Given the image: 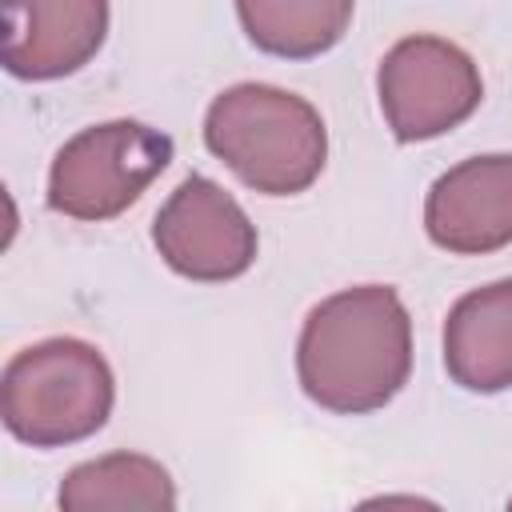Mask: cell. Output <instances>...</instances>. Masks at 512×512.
<instances>
[{"mask_svg": "<svg viewBox=\"0 0 512 512\" xmlns=\"http://www.w3.org/2000/svg\"><path fill=\"white\" fill-rule=\"evenodd\" d=\"M4 68L20 80H56L84 68L108 36V0H0Z\"/></svg>", "mask_w": 512, "mask_h": 512, "instance_id": "8", "label": "cell"}, {"mask_svg": "<svg viewBox=\"0 0 512 512\" xmlns=\"http://www.w3.org/2000/svg\"><path fill=\"white\" fill-rule=\"evenodd\" d=\"M64 512H124V508H176L168 468L144 452H108L76 464L56 492Z\"/></svg>", "mask_w": 512, "mask_h": 512, "instance_id": "10", "label": "cell"}, {"mask_svg": "<svg viewBox=\"0 0 512 512\" xmlns=\"http://www.w3.org/2000/svg\"><path fill=\"white\" fill-rule=\"evenodd\" d=\"M172 164V136L140 120H104L76 132L52 160L48 204L72 220H112Z\"/></svg>", "mask_w": 512, "mask_h": 512, "instance_id": "4", "label": "cell"}, {"mask_svg": "<svg viewBox=\"0 0 512 512\" xmlns=\"http://www.w3.org/2000/svg\"><path fill=\"white\" fill-rule=\"evenodd\" d=\"M380 112L396 140L416 144L464 124L484 96L476 60L444 36H404L396 40L376 72Z\"/></svg>", "mask_w": 512, "mask_h": 512, "instance_id": "5", "label": "cell"}, {"mask_svg": "<svg viewBox=\"0 0 512 512\" xmlns=\"http://www.w3.org/2000/svg\"><path fill=\"white\" fill-rule=\"evenodd\" d=\"M424 232L452 256H488L512 244V156L460 160L424 200Z\"/></svg>", "mask_w": 512, "mask_h": 512, "instance_id": "7", "label": "cell"}, {"mask_svg": "<svg viewBox=\"0 0 512 512\" xmlns=\"http://www.w3.org/2000/svg\"><path fill=\"white\" fill-rule=\"evenodd\" d=\"M116 404V376L104 352L76 336H48L20 348L0 376L4 428L28 448H64L96 436Z\"/></svg>", "mask_w": 512, "mask_h": 512, "instance_id": "3", "label": "cell"}, {"mask_svg": "<svg viewBox=\"0 0 512 512\" xmlns=\"http://www.w3.org/2000/svg\"><path fill=\"white\" fill-rule=\"evenodd\" d=\"M412 372V316L392 284L324 296L296 340V376L312 404L336 416L384 408Z\"/></svg>", "mask_w": 512, "mask_h": 512, "instance_id": "1", "label": "cell"}, {"mask_svg": "<svg viewBox=\"0 0 512 512\" xmlns=\"http://www.w3.org/2000/svg\"><path fill=\"white\" fill-rule=\"evenodd\" d=\"M444 368L468 392L512 388V280L464 292L444 320Z\"/></svg>", "mask_w": 512, "mask_h": 512, "instance_id": "9", "label": "cell"}, {"mask_svg": "<svg viewBox=\"0 0 512 512\" xmlns=\"http://www.w3.org/2000/svg\"><path fill=\"white\" fill-rule=\"evenodd\" d=\"M204 144L240 184L264 196H296L312 188L328 160V128L320 112L276 84H232L204 112Z\"/></svg>", "mask_w": 512, "mask_h": 512, "instance_id": "2", "label": "cell"}, {"mask_svg": "<svg viewBox=\"0 0 512 512\" xmlns=\"http://www.w3.org/2000/svg\"><path fill=\"white\" fill-rule=\"evenodd\" d=\"M160 260L196 284H224L252 268L260 236L232 192L208 176H188L152 220Z\"/></svg>", "mask_w": 512, "mask_h": 512, "instance_id": "6", "label": "cell"}, {"mask_svg": "<svg viewBox=\"0 0 512 512\" xmlns=\"http://www.w3.org/2000/svg\"><path fill=\"white\" fill-rule=\"evenodd\" d=\"M356 0H236L244 36L284 60H312L340 44Z\"/></svg>", "mask_w": 512, "mask_h": 512, "instance_id": "11", "label": "cell"}]
</instances>
